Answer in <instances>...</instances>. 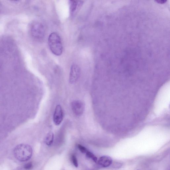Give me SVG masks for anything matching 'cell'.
<instances>
[{
    "label": "cell",
    "instance_id": "6da1fadb",
    "mask_svg": "<svg viewBox=\"0 0 170 170\" xmlns=\"http://www.w3.org/2000/svg\"><path fill=\"white\" fill-rule=\"evenodd\" d=\"M32 153V148L26 144H19L15 147L14 150L15 158L21 162H25L30 159Z\"/></svg>",
    "mask_w": 170,
    "mask_h": 170
},
{
    "label": "cell",
    "instance_id": "7a4b0ae2",
    "mask_svg": "<svg viewBox=\"0 0 170 170\" xmlns=\"http://www.w3.org/2000/svg\"><path fill=\"white\" fill-rule=\"evenodd\" d=\"M48 44L51 51L56 56L62 54L63 47L61 38L57 33L51 34L48 38Z\"/></svg>",
    "mask_w": 170,
    "mask_h": 170
},
{
    "label": "cell",
    "instance_id": "3957f363",
    "mask_svg": "<svg viewBox=\"0 0 170 170\" xmlns=\"http://www.w3.org/2000/svg\"><path fill=\"white\" fill-rule=\"evenodd\" d=\"M71 105L72 111L75 115L79 116L82 115L85 109V105L82 101L74 100L72 102Z\"/></svg>",
    "mask_w": 170,
    "mask_h": 170
},
{
    "label": "cell",
    "instance_id": "277c9868",
    "mask_svg": "<svg viewBox=\"0 0 170 170\" xmlns=\"http://www.w3.org/2000/svg\"><path fill=\"white\" fill-rule=\"evenodd\" d=\"M80 73V69L78 66L74 64L71 66L69 76V82L71 84H75L77 81Z\"/></svg>",
    "mask_w": 170,
    "mask_h": 170
},
{
    "label": "cell",
    "instance_id": "5b68a950",
    "mask_svg": "<svg viewBox=\"0 0 170 170\" xmlns=\"http://www.w3.org/2000/svg\"><path fill=\"white\" fill-rule=\"evenodd\" d=\"M63 119V112L60 105H58L55 108L53 115V121L55 125L58 126L61 124Z\"/></svg>",
    "mask_w": 170,
    "mask_h": 170
},
{
    "label": "cell",
    "instance_id": "8992f818",
    "mask_svg": "<svg viewBox=\"0 0 170 170\" xmlns=\"http://www.w3.org/2000/svg\"><path fill=\"white\" fill-rule=\"evenodd\" d=\"M31 32L34 37L38 38H41L43 37L44 34L43 26L41 24L35 23L32 26Z\"/></svg>",
    "mask_w": 170,
    "mask_h": 170
},
{
    "label": "cell",
    "instance_id": "52a82bcc",
    "mask_svg": "<svg viewBox=\"0 0 170 170\" xmlns=\"http://www.w3.org/2000/svg\"><path fill=\"white\" fill-rule=\"evenodd\" d=\"M97 162L101 167L105 168L108 167L111 165L112 160L109 156H103L101 157Z\"/></svg>",
    "mask_w": 170,
    "mask_h": 170
},
{
    "label": "cell",
    "instance_id": "ba28073f",
    "mask_svg": "<svg viewBox=\"0 0 170 170\" xmlns=\"http://www.w3.org/2000/svg\"><path fill=\"white\" fill-rule=\"evenodd\" d=\"M82 2L77 1H69L70 9L72 14H74L78 9V7H80L82 5Z\"/></svg>",
    "mask_w": 170,
    "mask_h": 170
},
{
    "label": "cell",
    "instance_id": "9c48e42d",
    "mask_svg": "<svg viewBox=\"0 0 170 170\" xmlns=\"http://www.w3.org/2000/svg\"><path fill=\"white\" fill-rule=\"evenodd\" d=\"M54 139V134L52 132H50L46 136L44 140L45 143L47 145L50 146L53 144Z\"/></svg>",
    "mask_w": 170,
    "mask_h": 170
},
{
    "label": "cell",
    "instance_id": "30bf717a",
    "mask_svg": "<svg viewBox=\"0 0 170 170\" xmlns=\"http://www.w3.org/2000/svg\"><path fill=\"white\" fill-rule=\"evenodd\" d=\"M86 156L88 158L91 159L95 163L97 161V157L92 152L87 150L86 152Z\"/></svg>",
    "mask_w": 170,
    "mask_h": 170
},
{
    "label": "cell",
    "instance_id": "8fae6325",
    "mask_svg": "<svg viewBox=\"0 0 170 170\" xmlns=\"http://www.w3.org/2000/svg\"><path fill=\"white\" fill-rule=\"evenodd\" d=\"M71 159L72 163L76 168L78 167V163L77 158L75 155H72L71 156Z\"/></svg>",
    "mask_w": 170,
    "mask_h": 170
},
{
    "label": "cell",
    "instance_id": "7c38bea8",
    "mask_svg": "<svg viewBox=\"0 0 170 170\" xmlns=\"http://www.w3.org/2000/svg\"><path fill=\"white\" fill-rule=\"evenodd\" d=\"M33 167V164L31 162L28 163L24 165V168L25 169L27 170L31 169Z\"/></svg>",
    "mask_w": 170,
    "mask_h": 170
},
{
    "label": "cell",
    "instance_id": "4fadbf2b",
    "mask_svg": "<svg viewBox=\"0 0 170 170\" xmlns=\"http://www.w3.org/2000/svg\"><path fill=\"white\" fill-rule=\"evenodd\" d=\"M78 147L81 152H82L84 154L86 153V152L87 150L86 148L81 145H80V144H78Z\"/></svg>",
    "mask_w": 170,
    "mask_h": 170
},
{
    "label": "cell",
    "instance_id": "5bb4252c",
    "mask_svg": "<svg viewBox=\"0 0 170 170\" xmlns=\"http://www.w3.org/2000/svg\"><path fill=\"white\" fill-rule=\"evenodd\" d=\"M155 2L158 3L163 4L167 2V1L166 0H158V1H155Z\"/></svg>",
    "mask_w": 170,
    "mask_h": 170
},
{
    "label": "cell",
    "instance_id": "9a60e30c",
    "mask_svg": "<svg viewBox=\"0 0 170 170\" xmlns=\"http://www.w3.org/2000/svg\"></svg>",
    "mask_w": 170,
    "mask_h": 170
}]
</instances>
